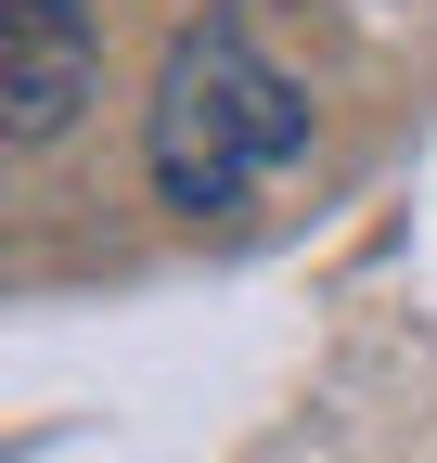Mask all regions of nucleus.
<instances>
[{
  "label": "nucleus",
  "instance_id": "f257e3e1",
  "mask_svg": "<svg viewBox=\"0 0 437 463\" xmlns=\"http://www.w3.org/2000/svg\"><path fill=\"white\" fill-rule=\"evenodd\" d=\"M309 155V90L257 52L245 14H206L168 39L154 65V103H142V167L181 219H232L257 181H284Z\"/></svg>",
  "mask_w": 437,
  "mask_h": 463
},
{
  "label": "nucleus",
  "instance_id": "f03ea898",
  "mask_svg": "<svg viewBox=\"0 0 437 463\" xmlns=\"http://www.w3.org/2000/svg\"><path fill=\"white\" fill-rule=\"evenodd\" d=\"M90 90H103V52H90V26L0 14V142H65Z\"/></svg>",
  "mask_w": 437,
  "mask_h": 463
}]
</instances>
